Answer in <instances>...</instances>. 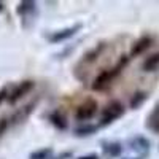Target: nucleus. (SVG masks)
Masks as SVG:
<instances>
[{"instance_id": "423d86ee", "label": "nucleus", "mask_w": 159, "mask_h": 159, "mask_svg": "<svg viewBox=\"0 0 159 159\" xmlns=\"http://www.w3.org/2000/svg\"><path fill=\"white\" fill-rule=\"evenodd\" d=\"M151 42H153V40H151L150 37H143V38H140L139 42L134 45V48H132L130 56H139V54H142L143 51H147V49L151 46Z\"/></svg>"}, {"instance_id": "0eeeda50", "label": "nucleus", "mask_w": 159, "mask_h": 159, "mask_svg": "<svg viewBox=\"0 0 159 159\" xmlns=\"http://www.w3.org/2000/svg\"><path fill=\"white\" fill-rule=\"evenodd\" d=\"M157 69H159V52L150 56L147 61L143 62V70L145 72H154Z\"/></svg>"}, {"instance_id": "6e6552de", "label": "nucleus", "mask_w": 159, "mask_h": 159, "mask_svg": "<svg viewBox=\"0 0 159 159\" xmlns=\"http://www.w3.org/2000/svg\"><path fill=\"white\" fill-rule=\"evenodd\" d=\"M151 130L159 132V105L151 111V115L148 116V124H147Z\"/></svg>"}, {"instance_id": "f257e3e1", "label": "nucleus", "mask_w": 159, "mask_h": 159, "mask_svg": "<svg viewBox=\"0 0 159 159\" xmlns=\"http://www.w3.org/2000/svg\"><path fill=\"white\" fill-rule=\"evenodd\" d=\"M124 113V107L121 102H110L107 107L102 110V124H110L113 121H116L118 118H121Z\"/></svg>"}, {"instance_id": "ddd939ff", "label": "nucleus", "mask_w": 159, "mask_h": 159, "mask_svg": "<svg viewBox=\"0 0 159 159\" xmlns=\"http://www.w3.org/2000/svg\"><path fill=\"white\" fill-rule=\"evenodd\" d=\"M97 129V126H84V127H78L76 129V134L78 135H89V134H92Z\"/></svg>"}, {"instance_id": "4468645a", "label": "nucleus", "mask_w": 159, "mask_h": 159, "mask_svg": "<svg viewBox=\"0 0 159 159\" xmlns=\"http://www.w3.org/2000/svg\"><path fill=\"white\" fill-rule=\"evenodd\" d=\"M76 159H100L97 154H88V156H81V157H76Z\"/></svg>"}, {"instance_id": "20e7f679", "label": "nucleus", "mask_w": 159, "mask_h": 159, "mask_svg": "<svg viewBox=\"0 0 159 159\" xmlns=\"http://www.w3.org/2000/svg\"><path fill=\"white\" fill-rule=\"evenodd\" d=\"M80 29H81V24H76V25H73V27H69V29H64V30L54 32V34L49 37V40H51L52 43H56V42H64V40H67V38H70L72 35H75L76 30H80Z\"/></svg>"}, {"instance_id": "9b49d317", "label": "nucleus", "mask_w": 159, "mask_h": 159, "mask_svg": "<svg viewBox=\"0 0 159 159\" xmlns=\"http://www.w3.org/2000/svg\"><path fill=\"white\" fill-rule=\"evenodd\" d=\"M145 99H147V94H145V92H137V94L134 96V99H132V102H130V107L132 108H137L139 105L143 103Z\"/></svg>"}, {"instance_id": "2eb2a0df", "label": "nucleus", "mask_w": 159, "mask_h": 159, "mask_svg": "<svg viewBox=\"0 0 159 159\" xmlns=\"http://www.w3.org/2000/svg\"><path fill=\"white\" fill-rule=\"evenodd\" d=\"M7 127V119H2V123H0V132H3Z\"/></svg>"}, {"instance_id": "7ed1b4c3", "label": "nucleus", "mask_w": 159, "mask_h": 159, "mask_svg": "<svg viewBox=\"0 0 159 159\" xmlns=\"http://www.w3.org/2000/svg\"><path fill=\"white\" fill-rule=\"evenodd\" d=\"M97 113V103L96 100H92V99H88L86 102H83L80 107L76 108V119L78 121H89V119L92 118Z\"/></svg>"}, {"instance_id": "9d476101", "label": "nucleus", "mask_w": 159, "mask_h": 159, "mask_svg": "<svg viewBox=\"0 0 159 159\" xmlns=\"http://www.w3.org/2000/svg\"><path fill=\"white\" fill-rule=\"evenodd\" d=\"M51 153H52L51 148H45V150H40V151L34 153V154L30 156V159H49Z\"/></svg>"}, {"instance_id": "dca6fc26", "label": "nucleus", "mask_w": 159, "mask_h": 159, "mask_svg": "<svg viewBox=\"0 0 159 159\" xmlns=\"http://www.w3.org/2000/svg\"><path fill=\"white\" fill-rule=\"evenodd\" d=\"M2 8H3V3H2V2H0V10H2Z\"/></svg>"}, {"instance_id": "1a4fd4ad", "label": "nucleus", "mask_w": 159, "mask_h": 159, "mask_svg": "<svg viewBox=\"0 0 159 159\" xmlns=\"http://www.w3.org/2000/svg\"><path fill=\"white\" fill-rule=\"evenodd\" d=\"M34 8H35L34 2H22V3H19L18 13L19 15H25V13H29V11H34Z\"/></svg>"}, {"instance_id": "f8f14e48", "label": "nucleus", "mask_w": 159, "mask_h": 159, "mask_svg": "<svg viewBox=\"0 0 159 159\" xmlns=\"http://www.w3.org/2000/svg\"><path fill=\"white\" fill-rule=\"evenodd\" d=\"M105 151L108 153V156L115 157V156H118L119 153H121V147H119L118 143H113V145H108V147H105Z\"/></svg>"}, {"instance_id": "f03ea898", "label": "nucleus", "mask_w": 159, "mask_h": 159, "mask_svg": "<svg viewBox=\"0 0 159 159\" xmlns=\"http://www.w3.org/2000/svg\"><path fill=\"white\" fill-rule=\"evenodd\" d=\"M123 64H126V62H121L118 67H115V69H111V70H103V72L94 80V84H92V88H94L96 91H100V89H103V88H107V86L111 83V80L119 73V69L123 67Z\"/></svg>"}, {"instance_id": "39448f33", "label": "nucleus", "mask_w": 159, "mask_h": 159, "mask_svg": "<svg viewBox=\"0 0 159 159\" xmlns=\"http://www.w3.org/2000/svg\"><path fill=\"white\" fill-rule=\"evenodd\" d=\"M34 88V83L32 81H24V83H21V84H18L16 88H15V91L10 94V97H8V100L11 102V103H15L18 99H21L24 94H27V92L30 91Z\"/></svg>"}]
</instances>
